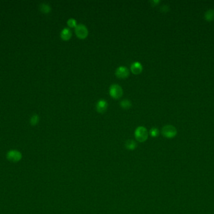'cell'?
<instances>
[{
    "label": "cell",
    "instance_id": "6da1fadb",
    "mask_svg": "<svg viewBox=\"0 0 214 214\" xmlns=\"http://www.w3.org/2000/svg\"><path fill=\"white\" fill-rule=\"evenodd\" d=\"M135 136L136 140L139 142H144L148 138V131L144 126H139L136 129Z\"/></svg>",
    "mask_w": 214,
    "mask_h": 214
},
{
    "label": "cell",
    "instance_id": "7a4b0ae2",
    "mask_svg": "<svg viewBox=\"0 0 214 214\" xmlns=\"http://www.w3.org/2000/svg\"><path fill=\"white\" fill-rule=\"evenodd\" d=\"M109 92L110 96L114 99L120 98L123 95V89L120 86L117 84H111L110 87Z\"/></svg>",
    "mask_w": 214,
    "mask_h": 214
},
{
    "label": "cell",
    "instance_id": "3957f363",
    "mask_svg": "<svg viewBox=\"0 0 214 214\" xmlns=\"http://www.w3.org/2000/svg\"><path fill=\"white\" fill-rule=\"evenodd\" d=\"M75 33L79 38L84 39L88 35V30L87 27L83 24H78L75 27Z\"/></svg>",
    "mask_w": 214,
    "mask_h": 214
},
{
    "label": "cell",
    "instance_id": "277c9868",
    "mask_svg": "<svg viewBox=\"0 0 214 214\" xmlns=\"http://www.w3.org/2000/svg\"><path fill=\"white\" fill-rule=\"evenodd\" d=\"M162 133L165 137L171 138L177 134V129L172 125H166L162 128Z\"/></svg>",
    "mask_w": 214,
    "mask_h": 214
},
{
    "label": "cell",
    "instance_id": "5b68a950",
    "mask_svg": "<svg viewBox=\"0 0 214 214\" xmlns=\"http://www.w3.org/2000/svg\"><path fill=\"white\" fill-rule=\"evenodd\" d=\"M130 74L128 69L124 66L118 67L115 70V75L118 78L124 79L127 77Z\"/></svg>",
    "mask_w": 214,
    "mask_h": 214
},
{
    "label": "cell",
    "instance_id": "8992f818",
    "mask_svg": "<svg viewBox=\"0 0 214 214\" xmlns=\"http://www.w3.org/2000/svg\"><path fill=\"white\" fill-rule=\"evenodd\" d=\"M7 158L11 162H18L21 158V154L17 150H11L7 154Z\"/></svg>",
    "mask_w": 214,
    "mask_h": 214
},
{
    "label": "cell",
    "instance_id": "52a82bcc",
    "mask_svg": "<svg viewBox=\"0 0 214 214\" xmlns=\"http://www.w3.org/2000/svg\"><path fill=\"white\" fill-rule=\"evenodd\" d=\"M107 108H108V103L105 99H100L96 104L97 111L101 113L106 111Z\"/></svg>",
    "mask_w": 214,
    "mask_h": 214
},
{
    "label": "cell",
    "instance_id": "ba28073f",
    "mask_svg": "<svg viewBox=\"0 0 214 214\" xmlns=\"http://www.w3.org/2000/svg\"><path fill=\"white\" fill-rule=\"evenodd\" d=\"M130 69L134 74H139L143 70L142 65L139 62H135L131 65Z\"/></svg>",
    "mask_w": 214,
    "mask_h": 214
},
{
    "label": "cell",
    "instance_id": "9c48e42d",
    "mask_svg": "<svg viewBox=\"0 0 214 214\" xmlns=\"http://www.w3.org/2000/svg\"><path fill=\"white\" fill-rule=\"evenodd\" d=\"M72 33L68 28H64L60 33V37L63 40H68L71 38Z\"/></svg>",
    "mask_w": 214,
    "mask_h": 214
},
{
    "label": "cell",
    "instance_id": "30bf717a",
    "mask_svg": "<svg viewBox=\"0 0 214 214\" xmlns=\"http://www.w3.org/2000/svg\"><path fill=\"white\" fill-rule=\"evenodd\" d=\"M204 17L207 21H212L214 20V10H208L204 15Z\"/></svg>",
    "mask_w": 214,
    "mask_h": 214
},
{
    "label": "cell",
    "instance_id": "8fae6325",
    "mask_svg": "<svg viewBox=\"0 0 214 214\" xmlns=\"http://www.w3.org/2000/svg\"><path fill=\"white\" fill-rule=\"evenodd\" d=\"M136 146V142L133 139H128L125 142V147L128 150H134Z\"/></svg>",
    "mask_w": 214,
    "mask_h": 214
},
{
    "label": "cell",
    "instance_id": "7c38bea8",
    "mask_svg": "<svg viewBox=\"0 0 214 214\" xmlns=\"http://www.w3.org/2000/svg\"><path fill=\"white\" fill-rule=\"evenodd\" d=\"M40 10L43 12L44 13H48L50 12L51 11V7L48 4L46 3H42L41 4L40 6Z\"/></svg>",
    "mask_w": 214,
    "mask_h": 214
},
{
    "label": "cell",
    "instance_id": "4fadbf2b",
    "mask_svg": "<svg viewBox=\"0 0 214 214\" xmlns=\"http://www.w3.org/2000/svg\"><path fill=\"white\" fill-rule=\"evenodd\" d=\"M120 106L123 109H129L132 106V103L128 99H123L120 102Z\"/></svg>",
    "mask_w": 214,
    "mask_h": 214
},
{
    "label": "cell",
    "instance_id": "5bb4252c",
    "mask_svg": "<svg viewBox=\"0 0 214 214\" xmlns=\"http://www.w3.org/2000/svg\"><path fill=\"white\" fill-rule=\"evenodd\" d=\"M67 24L68 25L71 27V28H75L77 25V23L75 19L74 18H70L68 21H67Z\"/></svg>",
    "mask_w": 214,
    "mask_h": 214
},
{
    "label": "cell",
    "instance_id": "9a60e30c",
    "mask_svg": "<svg viewBox=\"0 0 214 214\" xmlns=\"http://www.w3.org/2000/svg\"><path fill=\"white\" fill-rule=\"evenodd\" d=\"M39 121V116L37 114H34L31 117L30 122L32 125H36Z\"/></svg>",
    "mask_w": 214,
    "mask_h": 214
},
{
    "label": "cell",
    "instance_id": "2e32d148",
    "mask_svg": "<svg viewBox=\"0 0 214 214\" xmlns=\"http://www.w3.org/2000/svg\"><path fill=\"white\" fill-rule=\"evenodd\" d=\"M150 134L152 137H157L159 134V131L156 128H153L150 130Z\"/></svg>",
    "mask_w": 214,
    "mask_h": 214
},
{
    "label": "cell",
    "instance_id": "e0dca14e",
    "mask_svg": "<svg viewBox=\"0 0 214 214\" xmlns=\"http://www.w3.org/2000/svg\"><path fill=\"white\" fill-rule=\"evenodd\" d=\"M160 9L162 11H163V12H166V11H168L169 10V7L168 5L164 4V5H162V7H160Z\"/></svg>",
    "mask_w": 214,
    "mask_h": 214
},
{
    "label": "cell",
    "instance_id": "ac0fdd59",
    "mask_svg": "<svg viewBox=\"0 0 214 214\" xmlns=\"http://www.w3.org/2000/svg\"><path fill=\"white\" fill-rule=\"evenodd\" d=\"M160 2V0H150V4H152V6H153V7H155V6L157 5Z\"/></svg>",
    "mask_w": 214,
    "mask_h": 214
}]
</instances>
